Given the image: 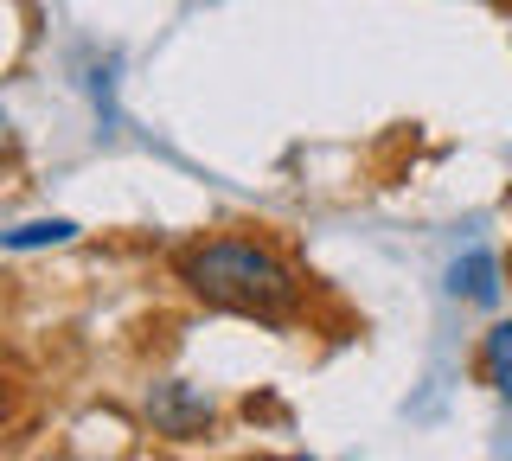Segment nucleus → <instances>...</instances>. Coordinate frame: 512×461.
<instances>
[{"mask_svg":"<svg viewBox=\"0 0 512 461\" xmlns=\"http://www.w3.org/2000/svg\"><path fill=\"white\" fill-rule=\"evenodd\" d=\"M180 282L205 308L237 314V321H263V327H288L308 308L301 269L256 231H212V237H199V244H186L180 250Z\"/></svg>","mask_w":512,"mask_h":461,"instance_id":"obj_1","label":"nucleus"},{"mask_svg":"<svg viewBox=\"0 0 512 461\" xmlns=\"http://www.w3.org/2000/svg\"><path fill=\"white\" fill-rule=\"evenodd\" d=\"M212 397H205L192 378H154L148 385V423L154 436H173V442H199L212 429Z\"/></svg>","mask_w":512,"mask_h":461,"instance_id":"obj_2","label":"nucleus"},{"mask_svg":"<svg viewBox=\"0 0 512 461\" xmlns=\"http://www.w3.org/2000/svg\"><path fill=\"white\" fill-rule=\"evenodd\" d=\"M448 295H455V301H474V308H493V301L506 295V282H500V257H493L487 244L461 250V257L448 263Z\"/></svg>","mask_w":512,"mask_h":461,"instance_id":"obj_3","label":"nucleus"},{"mask_svg":"<svg viewBox=\"0 0 512 461\" xmlns=\"http://www.w3.org/2000/svg\"><path fill=\"white\" fill-rule=\"evenodd\" d=\"M474 372L487 378L500 397H512V321H493L480 333V353H474Z\"/></svg>","mask_w":512,"mask_h":461,"instance_id":"obj_4","label":"nucleus"},{"mask_svg":"<svg viewBox=\"0 0 512 461\" xmlns=\"http://www.w3.org/2000/svg\"><path fill=\"white\" fill-rule=\"evenodd\" d=\"M77 244V218H26V225L0 231V250H64Z\"/></svg>","mask_w":512,"mask_h":461,"instance_id":"obj_5","label":"nucleus"},{"mask_svg":"<svg viewBox=\"0 0 512 461\" xmlns=\"http://www.w3.org/2000/svg\"><path fill=\"white\" fill-rule=\"evenodd\" d=\"M269 461H314V455H269Z\"/></svg>","mask_w":512,"mask_h":461,"instance_id":"obj_6","label":"nucleus"}]
</instances>
